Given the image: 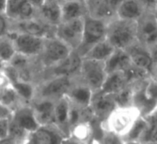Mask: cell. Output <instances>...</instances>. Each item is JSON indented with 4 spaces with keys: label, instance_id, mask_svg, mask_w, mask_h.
I'll list each match as a JSON object with an SVG mask.
<instances>
[{
    "label": "cell",
    "instance_id": "e575fe53",
    "mask_svg": "<svg viewBox=\"0 0 157 144\" xmlns=\"http://www.w3.org/2000/svg\"><path fill=\"white\" fill-rule=\"evenodd\" d=\"M137 1L144 7L147 12L153 11L157 3V0H137Z\"/></svg>",
    "mask_w": 157,
    "mask_h": 144
},
{
    "label": "cell",
    "instance_id": "44dd1931",
    "mask_svg": "<svg viewBox=\"0 0 157 144\" xmlns=\"http://www.w3.org/2000/svg\"><path fill=\"white\" fill-rule=\"evenodd\" d=\"M32 136L36 144H63L66 139L54 125L40 126Z\"/></svg>",
    "mask_w": 157,
    "mask_h": 144
},
{
    "label": "cell",
    "instance_id": "8fae6325",
    "mask_svg": "<svg viewBox=\"0 0 157 144\" xmlns=\"http://www.w3.org/2000/svg\"><path fill=\"white\" fill-rule=\"evenodd\" d=\"M38 6L32 0H7L4 14L10 22L37 17Z\"/></svg>",
    "mask_w": 157,
    "mask_h": 144
},
{
    "label": "cell",
    "instance_id": "e0dca14e",
    "mask_svg": "<svg viewBox=\"0 0 157 144\" xmlns=\"http://www.w3.org/2000/svg\"><path fill=\"white\" fill-rule=\"evenodd\" d=\"M55 102L49 99L34 98L31 101L33 113L40 126L55 125Z\"/></svg>",
    "mask_w": 157,
    "mask_h": 144
},
{
    "label": "cell",
    "instance_id": "8992f818",
    "mask_svg": "<svg viewBox=\"0 0 157 144\" xmlns=\"http://www.w3.org/2000/svg\"><path fill=\"white\" fill-rule=\"evenodd\" d=\"M107 24L108 21L105 19L93 17L87 14L84 16L83 37L80 47L76 50L81 57L98 42L106 38Z\"/></svg>",
    "mask_w": 157,
    "mask_h": 144
},
{
    "label": "cell",
    "instance_id": "ee69618b",
    "mask_svg": "<svg viewBox=\"0 0 157 144\" xmlns=\"http://www.w3.org/2000/svg\"><path fill=\"white\" fill-rule=\"evenodd\" d=\"M63 1H80V2H83L86 3V2L88 0H63Z\"/></svg>",
    "mask_w": 157,
    "mask_h": 144
},
{
    "label": "cell",
    "instance_id": "7402d4cb",
    "mask_svg": "<svg viewBox=\"0 0 157 144\" xmlns=\"http://www.w3.org/2000/svg\"><path fill=\"white\" fill-rule=\"evenodd\" d=\"M146 12L137 0H123L116 11V17L138 22Z\"/></svg>",
    "mask_w": 157,
    "mask_h": 144
},
{
    "label": "cell",
    "instance_id": "603a6c76",
    "mask_svg": "<svg viewBox=\"0 0 157 144\" xmlns=\"http://www.w3.org/2000/svg\"><path fill=\"white\" fill-rule=\"evenodd\" d=\"M127 51L130 57L131 63L133 66L145 70L151 75L153 63L146 47L138 42L127 50Z\"/></svg>",
    "mask_w": 157,
    "mask_h": 144
},
{
    "label": "cell",
    "instance_id": "277c9868",
    "mask_svg": "<svg viewBox=\"0 0 157 144\" xmlns=\"http://www.w3.org/2000/svg\"><path fill=\"white\" fill-rule=\"evenodd\" d=\"M77 78L53 76L44 78L35 85L34 98L56 101L67 95Z\"/></svg>",
    "mask_w": 157,
    "mask_h": 144
},
{
    "label": "cell",
    "instance_id": "ffe728a7",
    "mask_svg": "<svg viewBox=\"0 0 157 144\" xmlns=\"http://www.w3.org/2000/svg\"><path fill=\"white\" fill-rule=\"evenodd\" d=\"M61 3L53 1H43L38 6L37 17L51 27H56L62 22Z\"/></svg>",
    "mask_w": 157,
    "mask_h": 144
},
{
    "label": "cell",
    "instance_id": "f1b7e54d",
    "mask_svg": "<svg viewBox=\"0 0 157 144\" xmlns=\"http://www.w3.org/2000/svg\"><path fill=\"white\" fill-rule=\"evenodd\" d=\"M16 54L14 43L10 35L0 37V63L8 64Z\"/></svg>",
    "mask_w": 157,
    "mask_h": 144
},
{
    "label": "cell",
    "instance_id": "2e32d148",
    "mask_svg": "<svg viewBox=\"0 0 157 144\" xmlns=\"http://www.w3.org/2000/svg\"><path fill=\"white\" fill-rule=\"evenodd\" d=\"M123 0H88V14L109 21L116 17V11Z\"/></svg>",
    "mask_w": 157,
    "mask_h": 144
},
{
    "label": "cell",
    "instance_id": "ba28073f",
    "mask_svg": "<svg viewBox=\"0 0 157 144\" xmlns=\"http://www.w3.org/2000/svg\"><path fill=\"white\" fill-rule=\"evenodd\" d=\"M8 34L13 39L16 54L32 59H37L42 54L46 40L44 37L13 30Z\"/></svg>",
    "mask_w": 157,
    "mask_h": 144
},
{
    "label": "cell",
    "instance_id": "ac0fdd59",
    "mask_svg": "<svg viewBox=\"0 0 157 144\" xmlns=\"http://www.w3.org/2000/svg\"><path fill=\"white\" fill-rule=\"evenodd\" d=\"M94 92L77 78L69 89L66 97L70 103L81 109L90 108Z\"/></svg>",
    "mask_w": 157,
    "mask_h": 144
},
{
    "label": "cell",
    "instance_id": "5b68a950",
    "mask_svg": "<svg viewBox=\"0 0 157 144\" xmlns=\"http://www.w3.org/2000/svg\"><path fill=\"white\" fill-rule=\"evenodd\" d=\"M73 51L70 47L61 40L53 37H47L45 40L42 54L37 58L39 64L43 71L55 67L67 58Z\"/></svg>",
    "mask_w": 157,
    "mask_h": 144
},
{
    "label": "cell",
    "instance_id": "9a60e30c",
    "mask_svg": "<svg viewBox=\"0 0 157 144\" xmlns=\"http://www.w3.org/2000/svg\"><path fill=\"white\" fill-rule=\"evenodd\" d=\"M116 107L113 95L102 92L94 93L90 105V109L94 119L100 122L105 120Z\"/></svg>",
    "mask_w": 157,
    "mask_h": 144
},
{
    "label": "cell",
    "instance_id": "6da1fadb",
    "mask_svg": "<svg viewBox=\"0 0 157 144\" xmlns=\"http://www.w3.org/2000/svg\"><path fill=\"white\" fill-rule=\"evenodd\" d=\"M106 39L117 50L127 51L138 43V22L114 17L108 21Z\"/></svg>",
    "mask_w": 157,
    "mask_h": 144
},
{
    "label": "cell",
    "instance_id": "f6af8a7d",
    "mask_svg": "<svg viewBox=\"0 0 157 144\" xmlns=\"http://www.w3.org/2000/svg\"><path fill=\"white\" fill-rule=\"evenodd\" d=\"M44 1H53V2H62L63 0H44Z\"/></svg>",
    "mask_w": 157,
    "mask_h": 144
},
{
    "label": "cell",
    "instance_id": "74e56055",
    "mask_svg": "<svg viewBox=\"0 0 157 144\" xmlns=\"http://www.w3.org/2000/svg\"><path fill=\"white\" fill-rule=\"evenodd\" d=\"M0 144H19L17 141L15 139H13L11 136L6 138V139H1L0 140Z\"/></svg>",
    "mask_w": 157,
    "mask_h": 144
},
{
    "label": "cell",
    "instance_id": "4dcf8cb0",
    "mask_svg": "<svg viewBox=\"0 0 157 144\" xmlns=\"http://www.w3.org/2000/svg\"><path fill=\"white\" fill-rule=\"evenodd\" d=\"M133 84H129L126 88L113 95L117 107H126V106L133 105V96H134Z\"/></svg>",
    "mask_w": 157,
    "mask_h": 144
},
{
    "label": "cell",
    "instance_id": "484cf974",
    "mask_svg": "<svg viewBox=\"0 0 157 144\" xmlns=\"http://www.w3.org/2000/svg\"><path fill=\"white\" fill-rule=\"evenodd\" d=\"M132 65L130 57L127 51L117 50L113 52L109 58L105 61L107 75L118 71H125Z\"/></svg>",
    "mask_w": 157,
    "mask_h": 144
},
{
    "label": "cell",
    "instance_id": "60d3db41",
    "mask_svg": "<svg viewBox=\"0 0 157 144\" xmlns=\"http://www.w3.org/2000/svg\"><path fill=\"white\" fill-rule=\"evenodd\" d=\"M123 144H143L140 141H124Z\"/></svg>",
    "mask_w": 157,
    "mask_h": 144
},
{
    "label": "cell",
    "instance_id": "bcb514c9",
    "mask_svg": "<svg viewBox=\"0 0 157 144\" xmlns=\"http://www.w3.org/2000/svg\"><path fill=\"white\" fill-rule=\"evenodd\" d=\"M143 144H157V142H147Z\"/></svg>",
    "mask_w": 157,
    "mask_h": 144
},
{
    "label": "cell",
    "instance_id": "4316f807",
    "mask_svg": "<svg viewBox=\"0 0 157 144\" xmlns=\"http://www.w3.org/2000/svg\"><path fill=\"white\" fill-rule=\"evenodd\" d=\"M115 51L116 49L110 44L109 42L106 39H105L93 45L82 56V58L105 62L109 58L110 56L113 54Z\"/></svg>",
    "mask_w": 157,
    "mask_h": 144
},
{
    "label": "cell",
    "instance_id": "d4e9b609",
    "mask_svg": "<svg viewBox=\"0 0 157 144\" xmlns=\"http://www.w3.org/2000/svg\"><path fill=\"white\" fill-rule=\"evenodd\" d=\"M61 10L62 22L83 18L88 14L86 3L80 1H63Z\"/></svg>",
    "mask_w": 157,
    "mask_h": 144
},
{
    "label": "cell",
    "instance_id": "8d00e7d4",
    "mask_svg": "<svg viewBox=\"0 0 157 144\" xmlns=\"http://www.w3.org/2000/svg\"><path fill=\"white\" fill-rule=\"evenodd\" d=\"M13 114V111L0 103V119H10Z\"/></svg>",
    "mask_w": 157,
    "mask_h": 144
},
{
    "label": "cell",
    "instance_id": "7a4b0ae2",
    "mask_svg": "<svg viewBox=\"0 0 157 144\" xmlns=\"http://www.w3.org/2000/svg\"><path fill=\"white\" fill-rule=\"evenodd\" d=\"M40 127L30 104H24L13 112L10 117V136L22 144Z\"/></svg>",
    "mask_w": 157,
    "mask_h": 144
},
{
    "label": "cell",
    "instance_id": "f35d334b",
    "mask_svg": "<svg viewBox=\"0 0 157 144\" xmlns=\"http://www.w3.org/2000/svg\"><path fill=\"white\" fill-rule=\"evenodd\" d=\"M151 77L155 81H157V64L154 65L152 68V71H151Z\"/></svg>",
    "mask_w": 157,
    "mask_h": 144
},
{
    "label": "cell",
    "instance_id": "7c38bea8",
    "mask_svg": "<svg viewBox=\"0 0 157 144\" xmlns=\"http://www.w3.org/2000/svg\"><path fill=\"white\" fill-rule=\"evenodd\" d=\"M10 30L35 35L38 37H47L55 36L56 27H51L39 17L19 22H10Z\"/></svg>",
    "mask_w": 157,
    "mask_h": 144
},
{
    "label": "cell",
    "instance_id": "f546056e",
    "mask_svg": "<svg viewBox=\"0 0 157 144\" xmlns=\"http://www.w3.org/2000/svg\"><path fill=\"white\" fill-rule=\"evenodd\" d=\"M147 128V122L144 116H141L133 124L129 133L123 137L124 141H141Z\"/></svg>",
    "mask_w": 157,
    "mask_h": 144
},
{
    "label": "cell",
    "instance_id": "9c48e42d",
    "mask_svg": "<svg viewBox=\"0 0 157 144\" xmlns=\"http://www.w3.org/2000/svg\"><path fill=\"white\" fill-rule=\"evenodd\" d=\"M84 17L61 22L56 27L55 36L66 43L73 51H76L82 41Z\"/></svg>",
    "mask_w": 157,
    "mask_h": 144
},
{
    "label": "cell",
    "instance_id": "b9f144b4",
    "mask_svg": "<svg viewBox=\"0 0 157 144\" xmlns=\"http://www.w3.org/2000/svg\"><path fill=\"white\" fill-rule=\"evenodd\" d=\"M32 1H33V2H34L36 6H39L40 5V4H41L43 1H44V0H32Z\"/></svg>",
    "mask_w": 157,
    "mask_h": 144
},
{
    "label": "cell",
    "instance_id": "1f68e13d",
    "mask_svg": "<svg viewBox=\"0 0 157 144\" xmlns=\"http://www.w3.org/2000/svg\"><path fill=\"white\" fill-rule=\"evenodd\" d=\"M124 140L121 136L102 128V135L99 144H123Z\"/></svg>",
    "mask_w": 157,
    "mask_h": 144
},
{
    "label": "cell",
    "instance_id": "d6a6232c",
    "mask_svg": "<svg viewBox=\"0 0 157 144\" xmlns=\"http://www.w3.org/2000/svg\"><path fill=\"white\" fill-rule=\"evenodd\" d=\"M11 23L4 13H0V37L6 36L10 30Z\"/></svg>",
    "mask_w": 157,
    "mask_h": 144
},
{
    "label": "cell",
    "instance_id": "83f0119b",
    "mask_svg": "<svg viewBox=\"0 0 157 144\" xmlns=\"http://www.w3.org/2000/svg\"><path fill=\"white\" fill-rule=\"evenodd\" d=\"M144 116L147 122V128L140 142H157V105Z\"/></svg>",
    "mask_w": 157,
    "mask_h": 144
},
{
    "label": "cell",
    "instance_id": "7bdbcfd3",
    "mask_svg": "<svg viewBox=\"0 0 157 144\" xmlns=\"http://www.w3.org/2000/svg\"><path fill=\"white\" fill-rule=\"evenodd\" d=\"M152 13H153V15L155 16V19H156V20H157V3H156V5H155V8H154L153 11H152Z\"/></svg>",
    "mask_w": 157,
    "mask_h": 144
},
{
    "label": "cell",
    "instance_id": "5bb4252c",
    "mask_svg": "<svg viewBox=\"0 0 157 144\" xmlns=\"http://www.w3.org/2000/svg\"><path fill=\"white\" fill-rule=\"evenodd\" d=\"M138 41L146 48L157 43V20L152 12H146L138 21Z\"/></svg>",
    "mask_w": 157,
    "mask_h": 144
},
{
    "label": "cell",
    "instance_id": "3957f363",
    "mask_svg": "<svg viewBox=\"0 0 157 144\" xmlns=\"http://www.w3.org/2000/svg\"><path fill=\"white\" fill-rule=\"evenodd\" d=\"M141 116L140 110L134 105L116 107L105 120L101 122V127L123 139Z\"/></svg>",
    "mask_w": 157,
    "mask_h": 144
},
{
    "label": "cell",
    "instance_id": "52a82bcc",
    "mask_svg": "<svg viewBox=\"0 0 157 144\" xmlns=\"http://www.w3.org/2000/svg\"><path fill=\"white\" fill-rule=\"evenodd\" d=\"M106 77L105 62L82 58L78 79L94 93L102 90Z\"/></svg>",
    "mask_w": 157,
    "mask_h": 144
},
{
    "label": "cell",
    "instance_id": "d6986e66",
    "mask_svg": "<svg viewBox=\"0 0 157 144\" xmlns=\"http://www.w3.org/2000/svg\"><path fill=\"white\" fill-rule=\"evenodd\" d=\"M70 106L71 103L66 95L55 102V125L66 139H69L71 134L69 121Z\"/></svg>",
    "mask_w": 157,
    "mask_h": 144
},
{
    "label": "cell",
    "instance_id": "836d02e7",
    "mask_svg": "<svg viewBox=\"0 0 157 144\" xmlns=\"http://www.w3.org/2000/svg\"><path fill=\"white\" fill-rule=\"evenodd\" d=\"M10 119H0V140L10 136Z\"/></svg>",
    "mask_w": 157,
    "mask_h": 144
},
{
    "label": "cell",
    "instance_id": "30bf717a",
    "mask_svg": "<svg viewBox=\"0 0 157 144\" xmlns=\"http://www.w3.org/2000/svg\"><path fill=\"white\" fill-rule=\"evenodd\" d=\"M82 57L77 52L73 51L70 55L63 61L55 67L43 71L42 79L53 76H67L71 78H78L82 65Z\"/></svg>",
    "mask_w": 157,
    "mask_h": 144
},
{
    "label": "cell",
    "instance_id": "cb8c5ba5",
    "mask_svg": "<svg viewBox=\"0 0 157 144\" xmlns=\"http://www.w3.org/2000/svg\"><path fill=\"white\" fill-rule=\"evenodd\" d=\"M129 81L124 71H118L107 75L100 92L114 95L129 85Z\"/></svg>",
    "mask_w": 157,
    "mask_h": 144
},
{
    "label": "cell",
    "instance_id": "d590c367",
    "mask_svg": "<svg viewBox=\"0 0 157 144\" xmlns=\"http://www.w3.org/2000/svg\"><path fill=\"white\" fill-rule=\"evenodd\" d=\"M146 49H147L149 56H150L151 59H152L153 66L157 64V43H155V44L151 45V46H149Z\"/></svg>",
    "mask_w": 157,
    "mask_h": 144
},
{
    "label": "cell",
    "instance_id": "ab89813d",
    "mask_svg": "<svg viewBox=\"0 0 157 144\" xmlns=\"http://www.w3.org/2000/svg\"><path fill=\"white\" fill-rule=\"evenodd\" d=\"M7 0H0V13H4Z\"/></svg>",
    "mask_w": 157,
    "mask_h": 144
},
{
    "label": "cell",
    "instance_id": "4fadbf2b",
    "mask_svg": "<svg viewBox=\"0 0 157 144\" xmlns=\"http://www.w3.org/2000/svg\"><path fill=\"white\" fill-rule=\"evenodd\" d=\"M0 103L14 111L24 104V101L3 69H0Z\"/></svg>",
    "mask_w": 157,
    "mask_h": 144
}]
</instances>
